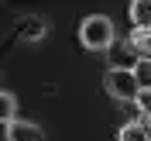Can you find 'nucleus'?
<instances>
[{
    "instance_id": "1",
    "label": "nucleus",
    "mask_w": 151,
    "mask_h": 141,
    "mask_svg": "<svg viewBox=\"0 0 151 141\" xmlns=\"http://www.w3.org/2000/svg\"><path fill=\"white\" fill-rule=\"evenodd\" d=\"M113 21L106 14H89V17L79 24V41H83L86 52H110L113 48Z\"/></svg>"
},
{
    "instance_id": "8",
    "label": "nucleus",
    "mask_w": 151,
    "mask_h": 141,
    "mask_svg": "<svg viewBox=\"0 0 151 141\" xmlns=\"http://www.w3.org/2000/svg\"><path fill=\"white\" fill-rule=\"evenodd\" d=\"M131 76H134V83L141 86V90H148V86H151V69H148V59H141V62L131 69Z\"/></svg>"
},
{
    "instance_id": "4",
    "label": "nucleus",
    "mask_w": 151,
    "mask_h": 141,
    "mask_svg": "<svg viewBox=\"0 0 151 141\" xmlns=\"http://www.w3.org/2000/svg\"><path fill=\"white\" fill-rule=\"evenodd\" d=\"M117 141H148V124H141V121L124 124L117 131Z\"/></svg>"
},
{
    "instance_id": "3",
    "label": "nucleus",
    "mask_w": 151,
    "mask_h": 141,
    "mask_svg": "<svg viewBox=\"0 0 151 141\" xmlns=\"http://www.w3.org/2000/svg\"><path fill=\"white\" fill-rule=\"evenodd\" d=\"M4 141H45V131L35 121H14L4 124Z\"/></svg>"
},
{
    "instance_id": "6",
    "label": "nucleus",
    "mask_w": 151,
    "mask_h": 141,
    "mask_svg": "<svg viewBox=\"0 0 151 141\" xmlns=\"http://www.w3.org/2000/svg\"><path fill=\"white\" fill-rule=\"evenodd\" d=\"M127 14H131L134 28H148V14H151V4H148V0H134Z\"/></svg>"
},
{
    "instance_id": "7",
    "label": "nucleus",
    "mask_w": 151,
    "mask_h": 141,
    "mask_svg": "<svg viewBox=\"0 0 151 141\" xmlns=\"http://www.w3.org/2000/svg\"><path fill=\"white\" fill-rule=\"evenodd\" d=\"M131 45L137 48V55H141V59H148V48H151V35H148V28H134V31H131Z\"/></svg>"
},
{
    "instance_id": "5",
    "label": "nucleus",
    "mask_w": 151,
    "mask_h": 141,
    "mask_svg": "<svg viewBox=\"0 0 151 141\" xmlns=\"http://www.w3.org/2000/svg\"><path fill=\"white\" fill-rule=\"evenodd\" d=\"M17 117V100L10 90H0V124H10Z\"/></svg>"
},
{
    "instance_id": "2",
    "label": "nucleus",
    "mask_w": 151,
    "mask_h": 141,
    "mask_svg": "<svg viewBox=\"0 0 151 141\" xmlns=\"http://www.w3.org/2000/svg\"><path fill=\"white\" fill-rule=\"evenodd\" d=\"M103 86H106V93L113 96V100H134V96L141 93V86L134 83V76H131V69H124V66H113V69H106V76H103Z\"/></svg>"
}]
</instances>
